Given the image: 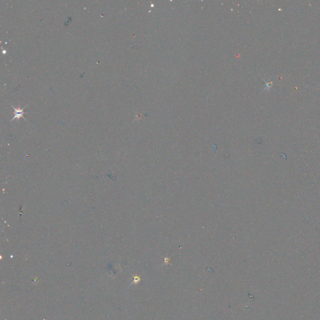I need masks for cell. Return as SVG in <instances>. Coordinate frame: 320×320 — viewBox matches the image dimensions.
<instances>
[{"label":"cell","instance_id":"6da1fadb","mask_svg":"<svg viewBox=\"0 0 320 320\" xmlns=\"http://www.w3.org/2000/svg\"><path fill=\"white\" fill-rule=\"evenodd\" d=\"M11 106H12V107L13 108V109H14V110H15V113H14L15 116H14V117H13V118L11 119V121L10 122L13 121V120H14L15 118H18V119H19V118H21V117H23V118L26 120V118H25V117H24L23 115L25 113L24 112V110L25 109V108H26L27 106H26L25 107L23 108V109H20V108H18V109H17V108H15L14 107V106H13L12 105H11Z\"/></svg>","mask_w":320,"mask_h":320}]
</instances>
